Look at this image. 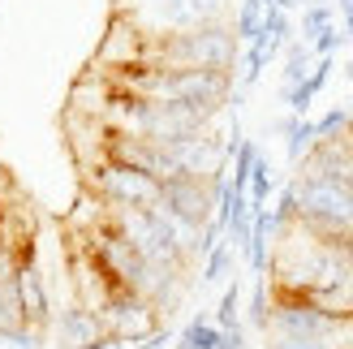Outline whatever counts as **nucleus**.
Instances as JSON below:
<instances>
[{
	"label": "nucleus",
	"mask_w": 353,
	"mask_h": 349,
	"mask_svg": "<svg viewBox=\"0 0 353 349\" xmlns=\"http://www.w3.org/2000/svg\"><path fill=\"white\" fill-rule=\"evenodd\" d=\"M224 17V0H155L151 22L160 30H190Z\"/></svg>",
	"instance_id": "423d86ee"
},
{
	"label": "nucleus",
	"mask_w": 353,
	"mask_h": 349,
	"mask_svg": "<svg viewBox=\"0 0 353 349\" xmlns=\"http://www.w3.org/2000/svg\"><path fill=\"white\" fill-rule=\"evenodd\" d=\"M0 220H5V207H0Z\"/></svg>",
	"instance_id": "dca6fc26"
},
{
	"label": "nucleus",
	"mask_w": 353,
	"mask_h": 349,
	"mask_svg": "<svg viewBox=\"0 0 353 349\" xmlns=\"http://www.w3.org/2000/svg\"><path fill=\"white\" fill-rule=\"evenodd\" d=\"M57 337L65 341V349H95V341H103L108 332H103V323L91 306L74 302L57 315Z\"/></svg>",
	"instance_id": "0eeeda50"
},
{
	"label": "nucleus",
	"mask_w": 353,
	"mask_h": 349,
	"mask_svg": "<svg viewBox=\"0 0 353 349\" xmlns=\"http://www.w3.org/2000/svg\"><path fill=\"white\" fill-rule=\"evenodd\" d=\"M268 9H272V0H241V5H237L233 30H237V39H241V43H254L259 34H263V22H268Z\"/></svg>",
	"instance_id": "1a4fd4ad"
},
{
	"label": "nucleus",
	"mask_w": 353,
	"mask_h": 349,
	"mask_svg": "<svg viewBox=\"0 0 353 349\" xmlns=\"http://www.w3.org/2000/svg\"><path fill=\"white\" fill-rule=\"evenodd\" d=\"M233 259H237V250L228 241H220L216 250H207L203 255V285H220L228 276V268H233Z\"/></svg>",
	"instance_id": "ddd939ff"
},
{
	"label": "nucleus",
	"mask_w": 353,
	"mask_h": 349,
	"mask_svg": "<svg viewBox=\"0 0 353 349\" xmlns=\"http://www.w3.org/2000/svg\"><path fill=\"white\" fill-rule=\"evenodd\" d=\"M13 285H17V302H22V323L48 337V328H52V293H48V281L39 272V255L22 259Z\"/></svg>",
	"instance_id": "39448f33"
},
{
	"label": "nucleus",
	"mask_w": 353,
	"mask_h": 349,
	"mask_svg": "<svg viewBox=\"0 0 353 349\" xmlns=\"http://www.w3.org/2000/svg\"><path fill=\"white\" fill-rule=\"evenodd\" d=\"M327 26H332V5H310V9L302 13V34H306V43H310L319 30H327Z\"/></svg>",
	"instance_id": "2eb2a0df"
},
{
	"label": "nucleus",
	"mask_w": 353,
	"mask_h": 349,
	"mask_svg": "<svg viewBox=\"0 0 353 349\" xmlns=\"http://www.w3.org/2000/svg\"><path fill=\"white\" fill-rule=\"evenodd\" d=\"M245 199H250V207H268V199H272V164L263 160V151L254 155V164H250V181H245Z\"/></svg>",
	"instance_id": "9b49d317"
},
{
	"label": "nucleus",
	"mask_w": 353,
	"mask_h": 349,
	"mask_svg": "<svg viewBox=\"0 0 353 349\" xmlns=\"http://www.w3.org/2000/svg\"><path fill=\"white\" fill-rule=\"evenodd\" d=\"M216 328L228 332V328H241V285L228 281L220 293V306H216Z\"/></svg>",
	"instance_id": "f8f14e48"
},
{
	"label": "nucleus",
	"mask_w": 353,
	"mask_h": 349,
	"mask_svg": "<svg viewBox=\"0 0 353 349\" xmlns=\"http://www.w3.org/2000/svg\"><path fill=\"white\" fill-rule=\"evenodd\" d=\"M241 57V39L233 22H207L190 30H147L138 34L134 61L151 65H185V69H233Z\"/></svg>",
	"instance_id": "f257e3e1"
},
{
	"label": "nucleus",
	"mask_w": 353,
	"mask_h": 349,
	"mask_svg": "<svg viewBox=\"0 0 353 349\" xmlns=\"http://www.w3.org/2000/svg\"><path fill=\"white\" fill-rule=\"evenodd\" d=\"M95 315L103 323V332L117 337V341H125V345L147 341V337H155L164 328L160 310H155L143 293H134V289H108V298L95 306Z\"/></svg>",
	"instance_id": "7ed1b4c3"
},
{
	"label": "nucleus",
	"mask_w": 353,
	"mask_h": 349,
	"mask_svg": "<svg viewBox=\"0 0 353 349\" xmlns=\"http://www.w3.org/2000/svg\"><path fill=\"white\" fill-rule=\"evenodd\" d=\"M172 349H220V328H216V319L194 315V319L181 328V337H176Z\"/></svg>",
	"instance_id": "9d476101"
},
{
	"label": "nucleus",
	"mask_w": 353,
	"mask_h": 349,
	"mask_svg": "<svg viewBox=\"0 0 353 349\" xmlns=\"http://www.w3.org/2000/svg\"><path fill=\"white\" fill-rule=\"evenodd\" d=\"M86 190H91L95 203L108 207V212L155 207V199H160V181L155 177H147V172H138L130 164H117L108 155H99V160L86 168Z\"/></svg>",
	"instance_id": "f03ea898"
},
{
	"label": "nucleus",
	"mask_w": 353,
	"mask_h": 349,
	"mask_svg": "<svg viewBox=\"0 0 353 349\" xmlns=\"http://www.w3.org/2000/svg\"><path fill=\"white\" fill-rule=\"evenodd\" d=\"M349 126H353V112H349V108H332L327 117L314 121V134H319V138H332V134H345Z\"/></svg>",
	"instance_id": "4468645a"
},
{
	"label": "nucleus",
	"mask_w": 353,
	"mask_h": 349,
	"mask_svg": "<svg viewBox=\"0 0 353 349\" xmlns=\"http://www.w3.org/2000/svg\"><path fill=\"white\" fill-rule=\"evenodd\" d=\"M155 207H160V212H168L176 224H190V229H203V224H211V216H216V199H211L207 177H194V172L164 177Z\"/></svg>",
	"instance_id": "20e7f679"
},
{
	"label": "nucleus",
	"mask_w": 353,
	"mask_h": 349,
	"mask_svg": "<svg viewBox=\"0 0 353 349\" xmlns=\"http://www.w3.org/2000/svg\"><path fill=\"white\" fill-rule=\"evenodd\" d=\"M280 134H285V151H289L293 164L302 160V155L314 147V138H319V134H314V121H310V117H285V121H280Z\"/></svg>",
	"instance_id": "6e6552de"
}]
</instances>
